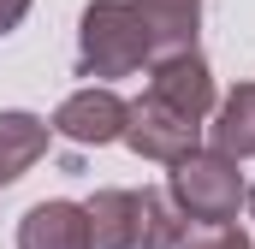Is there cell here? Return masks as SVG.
<instances>
[{
  "instance_id": "5b68a950",
  "label": "cell",
  "mask_w": 255,
  "mask_h": 249,
  "mask_svg": "<svg viewBox=\"0 0 255 249\" xmlns=\"http://www.w3.org/2000/svg\"><path fill=\"white\" fill-rule=\"evenodd\" d=\"M148 95L184 119H208L214 107V77H208V60L196 48H178V54H154V83Z\"/></svg>"
},
{
  "instance_id": "8fae6325",
  "label": "cell",
  "mask_w": 255,
  "mask_h": 249,
  "mask_svg": "<svg viewBox=\"0 0 255 249\" xmlns=\"http://www.w3.org/2000/svg\"><path fill=\"white\" fill-rule=\"evenodd\" d=\"M184 226L190 220L166 190H136V249H178Z\"/></svg>"
},
{
  "instance_id": "3957f363",
  "label": "cell",
  "mask_w": 255,
  "mask_h": 249,
  "mask_svg": "<svg viewBox=\"0 0 255 249\" xmlns=\"http://www.w3.org/2000/svg\"><path fill=\"white\" fill-rule=\"evenodd\" d=\"M196 136H202V119H184V113H172V107H160L154 95H142V101H130V119H125V136L142 160H184L196 148Z\"/></svg>"
},
{
  "instance_id": "ba28073f",
  "label": "cell",
  "mask_w": 255,
  "mask_h": 249,
  "mask_svg": "<svg viewBox=\"0 0 255 249\" xmlns=\"http://www.w3.org/2000/svg\"><path fill=\"white\" fill-rule=\"evenodd\" d=\"M83 214H89V249H136V190H95Z\"/></svg>"
},
{
  "instance_id": "277c9868",
  "label": "cell",
  "mask_w": 255,
  "mask_h": 249,
  "mask_svg": "<svg viewBox=\"0 0 255 249\" xmlns=\"http://www.w3.org/2000/svg\"><path fill=\"white\" fill-rule=\"evenodd\" d=\"M125 119H130V101H119L113 89H77L65 95L60 113H54V136L77 142V148H101V142H119L125 136Z\"/></svg>"
},
{
  "instance_id": "9c48e42d",
  "label": "cell",
  "mask_w": 255,
  "mask_h": 249,
  "mask_svg": "<svg viewBox=\"0 0 255 249\" xmlns=\"http://www.w3.org/2000/svg\"><path fill=\"white\" fill-rule=\"evenodd\" d=\"M148 24V42L154 54H178L196 48V24H202V0H130Z\"/></svg>"
},
{
  "instance_id": "4fadbf2b",
  "label": "cell",
  "mask_w": 255,
  "mask_h": 249,
  "mask_svg": "<svg viewBox=\"0 0 255 249\" xmlns=\"http://www.w3.org/2000/svg\"><path fill=\"white\" fill-rule=\"evenodd\" d=\"M24 12H30V0H0V36H6V30H18V24H24Z\"/></svg>"
},
{
  "instance_id": "5bb4252c",
  "label": "cell",
  "mask_w": 255,
  "mask_h": 249,
  "mask_svg": "<svg viewBox=\"0 0 255 249\" xmlns=\"http://www.w3.org/2000/svg\"><path fill=\"white\" fill-rule=\"evenodd\" d=\"M244 202H250V220H255V190H250V196H244Z\"/></svg>"
},
{
  "instance_id": "8992f818",
  "label": "cell",
  "mask_w": 255,
  "mask_h": 249,
  "mask_svg": "<svg viewBox=\"0 0 255 249\" xmlns=\"http://www.w3.org/2000/svg\"><path fill=\"white\" fill-rule=\"evenodd\" d=\"M18 249H89L83 202H36L18 226Z\"/></svg>"
},
{
  "instance_id": "30bf717a",
  "label": "cell",
  "mask_w": 255,
  "mask_h": 249,
  "mask_svg": "<svg viewBox=\"0 0 255 249\" xmlns=\"http://www.w3.org/2000/svg\"><path fill=\"white\" fill-rule=\"evenodd\" d=\"M208 130H214V148H220V154L250 160V154H255V83L232 89V95L220 101V113H214Z\"/></svg>"
},
{
  "instance_id": "7a4b0ae2",
  "label": "cell",
  "mask_w": 255,
  "mask_h": 249,
  "mask_svg": "<svg viewBox=\"0 0 255 249\" xmlns=\"http://www.w3.org/2000/svg\"><path fill=\"white\" fill-rule=\"evenodd\" d=\"M166 196L184 208V220H202V226H214V220H232L238 214V202H244V178H238V160L232 154H220V148H190L184 160H172V184Z\"/></svg>"
},
{
  "instance_id": "6da1fadb",
  "label": "cell",
  "mask_w": 255,
  "mask_h": 249,
  "mask_svg": "<svg viewBox=\"0 0 255 249\" xmlns=\"http://www.w3.org/2000/svg\"><path fill=\"white\" fill-rule=\"evenodd\" d=\"M154 60L148 24L130 0H95L83 6V30H77V71L83 77H130Z\"/></svg>"
},
{
  "instance_id": "7c38bea8",
  "label": "cell",
  "mask_w": 255,
  "mask_h": 249,
  "mask_svg": "<svg viewBox=\"0 0 255 249\" xmlns=\"http://www.w3.org/2000/svg\"><path fill=\"white\" fill-rule=\"evenodd\" d=\"M178 249H255V244L232 226V220H214V226H202L196 238L184 232V244H178Z\"/></svg>"
},
{
  "instance_id": "52a82bcc",
  "label": "cell",
  "mask_w": 255,
  "mask_h": 249,
  "mask_svg": "<svg viewBox=\"0 0 255 249\" xmlns=\"http://www.w3.org/2000/svg\"><path fill=\"white\" fill-rule=\"evenodd\" d=\"M48 136H54V124L36 113H0V190L18 184L48 154Z\"/></svg>"
}]
</instances>
